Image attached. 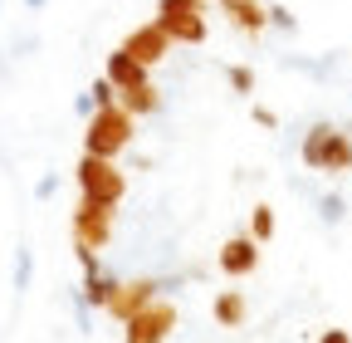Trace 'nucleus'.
I'll return each mask as SVG.
<instances>
[{"mask_svg":"<svg viewBox=\"0 0 352 343\" xmlns=\"http://www.w3.org/2000/svg\"><path fill=\"white\" fill-rule=\"evenodd\" d=\"M298 157H303L308 172L342 177V172H352V133H342L338 123H314L298 143Z\"/></svg>","mask_w":352,"mask_h":343,"instance_id":"obj_1","label":"nucleus"},{"mask_svg":"<svg viewBox=\"0 0 352 343\" xmlns=\"http://www.w3.org/2000/svg\"><path fill=\"white\" fill-rule=\"evenodd\" d=\"M132 113H122L118 103L113 108H98L94 118L83 123V152L88 157H108V162H118L127 147H132Z\"/></svg>","mask_w":352,"mask_h":343,"instance_id":"obj_2","label":"nucleus"},{"mask_svg":"<svg viewBox=\"0 0 352 343\" xmlns=\"http://www.w3.org/2000/svg\"><path fill=\"white\" fill-rule=\"evenodd\" d=\"M74 182H78V196L83 201H103V206H118L122 196H127V172L118 167V162H108V157H78V167H74Z\"/></svg>","mask_w":352,"mask_h":343,"instance_id":"obj_3","label":"nucleus"},{"mask_svg":"<svg viewBox=\"0 0 352 343\" xmlns=\"http://www.w3.org/2000/svg\"><path fill=\"white\" fill-rule=\"evenodd\" d=\"M113 211H118V206L83 201V196H78L74 216H69V231H74V255H98V250H108V240H113Z\"/></svg>","mask_w":352,"mask_h":343,"instance_id":"obj_4","label":"nucleus"},{"mask_svg":"<svg viewBox=\"0 0 352 343\" xmlns=\"http://www.w3.org/2000/svg\"><path fill=\"white\" fill-rule=\"evenodd\" d=\"M176 319H182V314H176L171 299H152L142 314H132V319L122 324V338H127V343H166L171 329H176Z\"/></svg>","mask_w":352,"mask_h":343,"instance_id":"obj_5","label":"nucleus"},{"mask_svg":"<svg viewBox=\"0 0 352 343\" xmlns=\"http://www.w3.org/2000/svg\"><path fill=\"white\" fill-rule=\"evenodd\" d=\"M162 289H171V280H152V275L122 280V284L113 289V299H108V309H103V314H113L118 324H127L132 314H142L152 299H162Z\"/></svg>","mask_w":352,"mask_h":343,"instance_id":"obj_6","label":"nucleus"},{"mask_svg":"<svg viewBox=\"0 0 352 343\" xmlns=\"http://www.w3.org/2000/svg\"><path fill=\"white\" fill-rule=\"evenodd\" d=\"M122 50H127L132 59H138L142 69H157V64L171 54V39H166V30H162L157 20H147V25H138V30H132V34L122 39Z\"/></svg>","mask_w":352,"mask_h":343,"instance_id":"obj_7","label":"nucleus"},{"mask_svg":"<svg viewBox=\"0 0 352 343\" xmlns=\"http://www.w3.org/2000/svg\"><path fill=\"white\" fill-rule=\"evenodd\" d=\"M220 270H226L230 280H245L259 270V240L254 236H230L226 245H220Z\"/></svg>","mask_w":352,"mask_h":343,"instance_id":"obj_8","label":"nucleus"},{"mask_svg":"<svg viewBox=\"0 0 352 343\" xmlns=\"http://www.w3.org/2000/svg\"><path fill=\"white\" fill-rule=\"evenodd\" d=\"M118 284H122V280H118L113 270L94 265V270H83L78 294H83V304H88V309H108V299H113V289H118Z\"/></svg>","mask_w":352,"mask_h":343,"instance_id":"obj_9","label":"nucleus"},{"mask_svg":"<svg viewBox=\"0 0 352 343\" xmlns=\"http://www.w3.org/2000/svg\"><path fill=\"white\" fill-rule=\"evenodd\" d=\"M118 108L132 113V118H152V113L162 108V89H157L152 79H142V83H132V89L118 94Z\"/></svg>","mask_w":352,"mask_h":343,"instance_id":"obj_10","label":"nucleus"},{"mask_svg":"<svg viewBox=\"0 0 352 343\" xmlns=\"http://www.w3.org/2000/svg\"><path fill=\"white\" fill-rule=\"evenodd\" d=\"M103 79L113 83L118 94H122V89H132V83H142V79H147V69H142L138 59H132V54H127V50L118 45V50L108 54V64H103Z\"/></svg>","mask_w":352,"mask_h":343,"instance_id":"obj_11","label":"nucleus"},{"mask_svg":"<svg viewBox=\"0 0 352 343\" xmlns=\"http://www.w3.org/2000/svg\"><path fill=\"white\" fill-rule=\"evenodd\" d=\"M210 314H215L220 329H240V324L250 319V304H245V294H240V289H220V294H215V304H210Z\"/></svg>","mask_w":352,"mask_h":343,"instance_id":"obj_12","label":"nucleus"},{"mask_svg":"<svg viewBox=\"0 0 352 343\" xmlns=\"http://www.w3.org/2000/svg\"><path fill=\"white\" fill-rule=\"evenodd\" d=\"M162 30H166V39L171 45H206V15H176V20H157Z\"/></svg>","mask_w":352,"mask_h":343,"instance_id":"obj_13","label":"nucleus"},{"mask_svg":"<svg viewBox=\"0 0 352 343\" xmlns=\"http://www.w3.org/2000/svg\"><path fill=\"white\" fill-rule=\"evenodd\" d=\"M230 25L245 30V34H264V30H270V6H259V0H240V6L230 10Z\"/></svg>","mask_w":352,"mask_h":343,"instance_id":"obj_14","label":"nucleus"},{"mask_svg":"<svg viewBox=\"0 0 352 343\" xmlns=\"http://www.w3.org/2000/svg\"><path fill=\"white\" fill-rule=\"evenodd\" d=\"M30 280H34V250H30V245H20V250H15V265H10V289H15V294H25V289H30Z\"/></svg>","mask_w":352,"mask_h":343,"instance_id":"obj_15","label":"nucleus"},{"mask_svg":"<svg viewBox=\"0 0 352 343\" xmlns=\"http://www.w3.org/2000/svg\"><path fill=\"white\" fill-rule=\"evenodd\" d=\"M342 216H347V196L342 191H323L318 196V221L323 226H342Z\"/></svg>","mask_w":352,"mask_h":343,"instance_id":"obj_16","label":"nucleus"},{"mask_svg":"<svg viewBox=\"0 0 352 343\" xmlns=\"http://www.w3.org/2000/svg\"><path fill=\"white\" fill-rule=\"evenodd\" d=\"M274 226H279V221H274V206H254V211H250V236H254L259 245L274 240Z\"/></svg>","mask_w":352,"mask_h":343,"instance_id":"obj_17","label":"nucleus"},{"mask_svg":"<svg viewBox=\"0 0 352 343\" xmlns=\"http://www.w3.org/2000/svg\"><path fill=\"white\" fill-rule=\"evenodd\" d=\"M176 15H206V0H157V20H176Z\"/></svg>","mask_w":352,"mask_h":343,"instance_id":"obj_18","label":"nucleus"},{"mask_svg":"<svg viewBox=\"0 0 352 343\" xmlns=\"http://www.w3.org/2000/svg\"><path fill=\"white\" fill-rule=\"evenodd\" d=\"M226 79H230V89H235V94H254V69H250V64H230Z\"/></svg>","mask_w":352,"mask_h":343,"instance_id":"obj_19","label":"nucleus"},{"mask_svg":"<svg viewBox=\"0 0 352 343\" xmlns=\"http://www.w3.org/2000/svg\"><path fill=\"white\" fill-rule=\"evenodd\" d=\"M88 98H94V108H113L118 103V89H113L108 79H94V83H88Z\"/></svg>","mask_w":352,"mask_h":343,"instance_id":"obj_20","label":"nucleus"},{"mask_svg":"<svg viewBox=\"0 0 352 343\" xmlns=\"http://www.w3.org/2000/svg\"><path fill=\"white\" fill-rule=\"evenodd\" d=\"M270 30H279V34H294V30H298L294 10H289V6H270Z\"/></svg>","mask_w":352,"mask_h":343,"instance_id":"obj_21","label":"nucleus"},{"mask_svg":"<svg viewBox=\"0 0 352 343\" xmlns=\"http://www.w3.org/2000/svg\"><path fill=\"white\" fill-rule=\"evenodd\" d=\"M54 191H59V177H54V172H44V177L34 182V201H50Z\"/></svg>","mask_w":352,"mask_h":343,"instance_id":"obj_22","label":"nucleus"},{"mask_svg":"<svg viewBox=\"0 0 352 343\" xmlns=\"http://www.w3.org/2000/svg\"><path fill=\"white\" fill-rule=\"evenodd\" d=\"M74 113H78L83 123H88V118H94V113H98V108H94V98H88V89H83V94L74 98Z\"/></svg>","mask_w":352,"mask_h":343,"instance_id":"obj_23","label":"nucleus"},{"mask_svg":"<svg viewBox=\"0 0 352 343\" xmlns=\"http://www.w3.org/2000/svg\"><path fill=\"white\" fill-rule=\"evenodd\" d=\"M314 343H352V333H347V329H323Z\"/></svg>","mask_w":352,"mask_h":343,"instance_id":"obj_24","label":"nucleus"},{"mask_svg":"<svg viewBox=\"0 0 352 343\" xmlns=\"http://www.w3.org/2000/svg\"><path fill=\"white\" fill-rule=\"evenodd\" d=\"M254 123H259V127H279V118H274L270 108H254Z\"/></svg>","mask_w":352,"mask_h":343,"instance_id":"obj_25","label":"nucleus"},{"mask_svg":"<svg viewBox=\"0 0 352 343\" xmlns=\"http://www.w3.org/2000/svg\"><path fill=\"white\" fill-rule=\"evenodd\" d=\"M25 10H44V0H25Z\"/></svg>","mask_w":352,"mask_h":343,"instance_id":"obj_26","label":"nucleus"},{"mask_svg":"<svg viewBox=\"0 0 352 343\" xmlns=\"http://www.w3.org/2000/svg\"><path fill=\"white\" fill-rule=\"evenodd\" d=\"M220 6H226V10H235V6H240V0H220Z\"/></svg>","mask_w":352,"mask_h":343,"instance_id":"obj_27","label":"nucleus"}]
</instances>
